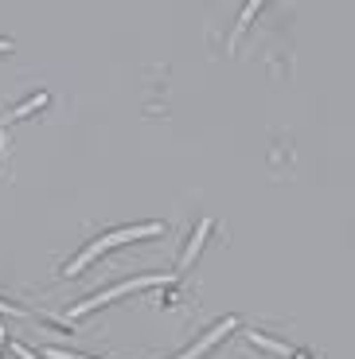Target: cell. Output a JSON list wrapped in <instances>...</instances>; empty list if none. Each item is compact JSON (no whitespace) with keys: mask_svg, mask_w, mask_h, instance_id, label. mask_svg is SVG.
I'll list each match as a JSON object with an SVG mask.
<instances>
[{"mask_svg":"<svg viewBox=\"0 0 355 359\" xmlns=\"http://www.w3.org/2000/svg\"><path fill=\"white\" fill-rule=\"evenodd\" d=\"M4 51H12V43H8V39H0V55H4Z\"/></svg>","mask_w":355,"mask_h":359,"instance_id":"cell-8","label":"cell"},{"mask_svg":"<svg viewBox=\"0 0 355 359\" xmlns=\"http://www.w3.org/2000/svg\"><path fill=\"white\" fill-rule=\"evenodd\" d=\"M20 351V359H36V355H32V351H24V348H16Z\"/></svg>","mask_w":355,"mask_h":359,"instance_id":"cell-9","label":"cell"},{"mask_svg":"<svg viewBox=\"0 0 355 359\" xmlns=\"http://www.w3.org/2000/svg\"><path fill=\"white\" fill-rule=\"evenodd\" d=\"M250 340H254L257 348H269V351H277V355H289V348H285V344L269 340V336H262V332H250Z\"/></svg>","mask_w":355,"mask_h":359,"instance_id":"cell-5","label":"cell"},{"mask_svg":"<svg viewBox=\"0 0 355 359\" xmlns=\"http://www.w3.org/2000/svg\"><path fill=\"white\" fill-rule=\"evenodd\" d=\"M160 231H164L160 223H149V226H133V231H114V234H106V238H98L94 246H86V250H82L79 258H74L71 266H67V273H82V269H86L90 262L98 258V254H106L109 246H117V243H129V238H145V234L152 238V234H160Z\"/></svg>","mask_w":355,"mask_h":359,"instance_id":"cell-1","label":"cell"},{"mask_svg":"<svg viewBox=\"0 0 355 359\" xmlns=\"http://www.w3.org/2000/svg\"><path fill=\"white\" fill-rule=\"evenodd\" d=\"M0 313H8V316H24V313H20V309H12V305H4V301H0Z\"/></svg>","mask_w":355,"mask_h":359,"instance_id":"cell-7","label":"cell"},{"mask_svg":"<svg viewBox=\"0 0 355 359\" xmlns=\"http://www.w3.org/2000/svg\"><path fill=\"white\" fill-rule=\"evenodd\" d=\"M172 278H133V281H125V285H117V289H106V293H98V297H90V301H82V305H74L71 309V320L74 316H82V313H90V309H98V305H106V301H117V297H125V293H133V289H149V285H168Z\"/></svg>","mask_w":355,"mask_h":359,"instance_id":"cell-2","label":"cell"},{"mask_svg":"<svg viewBox=\"0 0 355 359\" xmlns=\"http://www.w3.org/2000/svg\"><path fill=\"white\" fill-rule=\"evenodd\" d=\"M207 231H211V219H203V223H199V231L192 234V246H187V254H184V262H180V266H187V262H192V258H196V254H199V246H203Z\"/></svg>","mask_w":355,"mask_h":359,"instance_id":"cell-4","label":"cell"},{"mask_svg":"<svg viewBox=\"0 0 355 359\" xmlns=\"http://www.w3.org/2000/svg\"><path fill=\"white\" fill-rule=\"evenodd\" d=\"M231 328H239V320H234V316H227V320H222V324H219V328H215L211 336H203V340H199L196 348H187V351H184V355H180V359H199V355H203V351H211V344H219L222 336L231 332Z\"/></svg>","mask_w":355,"mask_h":359,"instance_id":"cell-3","label":"cell"},{"mask_svg":"<svg viewBox=\"0 0 355 359\" xmlns=\"http://www.w3.org/2000/svg\"><path fill=\"white\" fill-rule=\"evenodd\" d=\"M47 359H86V355H71V351H59V348H51V351H47Z\"/></svg>","mask_w":355,"mask_h":359,"instance_id":"cell-6","label":"cell"},{"mask_svg":"<svg viewBox=\"0 0 355 359\" xmlns=\"http://www.w3.org/2000/svg\"><path fill=\"white\" fill-rule=\"evenodd\" d=\"M293 359H304V355H293Z\"/></svg>","mask_w":355,"mask_h":359,"instance_id":"cell-10","label":"cell"}]
</instances>
